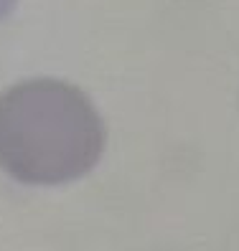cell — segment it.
<instances>
[{
    "label": "cell",
    "mask_w": 239,
    "mask_h": 251,
    "mask_svg": "<svg viewBox=\"0 0 239 251\" xmlns=\"http://www.w3.org/2000/svg\"><path fill=\"white\" fill-rule=\"evenodd\" d=\"M13 5H16V0H0V21H3L8 13L13 10Z\"/></svg>",
    "instance_id": "7a4b0ae2"
},
{
    "label": "cell",
    "mask_w": 239,
    "mask_h": 251,
    "mask_svg": "<svg viewBox=\"0 0 239 251\" xmlns=\"http://www.w3.org/2000/svg\"><path fill=\"white\" fill-rule=\"evenodd\" d=\"M107 129L79 86L28 79L0 92V170L26 185H64L92 170Z\"/></svg>",
    "instance_id": "6da1fadb"
}]
</instances>
